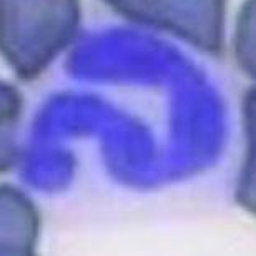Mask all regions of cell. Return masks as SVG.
I'll return each instance as SVG.
<instances>
[{"label": "cell", "instance_id": "obj_1", "mask_svg": "<svg viewBox=\"0 0 256 256\" xmlns=\"http://www.w3.org/2000/svg\"><path fill=\"white\" fill-rule=\"evenodd\" d=\"M80 22V0H0V57L18 78H38L76 38Z\"/></svg>", "mask_w": 256, "mask_h": 256}, {"label": "cell", "instance_id": "obj_2", "mask_svg": "<svg viewBox=\"0 0 256 256\" xmlns=\"http://www.w3.org/2000/svg\"><path fill=\"white\" fill-rule=\"evenodd\" d=\"M228 0H132L120 15L208 55L224 48Z\"/></svg>", "mask_w": 256, "mask_h": 256}, {"label": "cell", "instance_id": "obj_3", "mask_svg": "<svg viewBox=\"0 0 256 256\" xmlns=\"http://www.w3.org/2000/svg\"><path fill=\"white\" fill-rule=\"evenodd\" d=\"M42 218L27 193L0 185V256H32Z\"/></svg>", "mask_w": 256, "mask_h": 256}, {"label": "cell", "instance_id": "obj_4", "mask_svg": "<svg viewBox=\"0 0 256 256\" xmlns=\"http://www.w3.org/2000/svg\"><path fill=\"white\" fill-rule=\"evenodd\" d=\"M242 118L246 150L240 168L234 198L244 212L256 216V86L243 95Z\"/></svg>", "mask_w": 256, "mask_h": 256}, {"label": "cell", "instance_id": "obj_5", "mask_svg": "<svg viewBox=\"0 0 256 256\" xmlns=\"http://www.w3.org/2000/svg\"><path fill=\"white\" fill-rule=\"evenodd\" d=\"M24 96L10 82L0 80V173L12 170L20 155Z\"/></svg>", "mask_w": 256, "mask_h": 256}, {"label": "cell", "instance_id": "obj_6", "mask_svg": "<svg viewBox=\"0 0 256 256\" xmlns=\"http://www.w3.org/2000/svg\"><path fill=\"white\" fill-rule=\"evenodd\" d=\"M233 55L240 70L256 80V0H244L238 10Z\"/></svg>", "mask_w": 256, "mask_h": 256}, {"label": "cell", "instance_id": "obj_7", "mask_svg": "<svg viewBox=\"0 0 256 256\" xmlns=\"http://www.w3.org/2000/svg\"><path fill=\"white\" fill-rule=\"evenodd\" d=\"M106 5H110L112 8L115 10L116 14H122L126 8V5L132 2V0H104Z\"/></svg>", "mask_w": 256, "mask_h": 256}, {"label": "cell", "instance_id": "obj_8", "mask_svg": "<svg viewBox=\"0 0 256 256\" xmlns=\"http://www.w3.org/2000/svg\"><path fill=\"white\" fill-rule=\"evenodd\" d=\"M32 256H35V254H32Z\"/></svg>", "mask_w": 256, "mask_h": 256}]
</instances>
